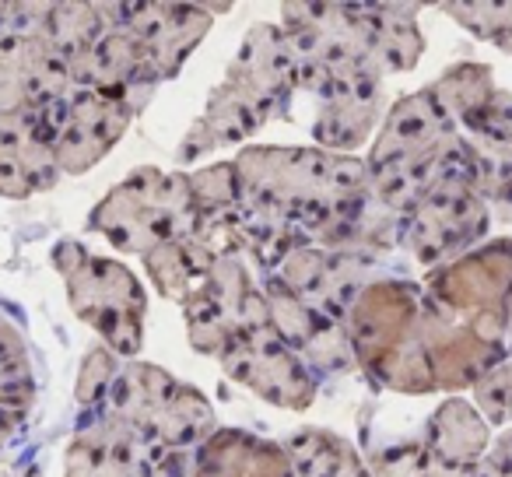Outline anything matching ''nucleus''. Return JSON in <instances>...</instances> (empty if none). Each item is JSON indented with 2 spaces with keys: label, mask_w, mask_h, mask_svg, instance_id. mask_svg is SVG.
Masks as SVG:
<instances>
[{
  "label": "nucleus",
  "mask_w": 512,
  "mask_h": 477,
  "mask_svg": "<svg viewBox=\"0 0 512 477\" xmlns=\"http://www.w3.org/2000/svg\"><path fill=\"white\" fill-rule=\"evenodd\" d=\"M102 407L109 421H120L158 449L204 446L218 432L204 393L137 358L116 372Z\"/></svg>",
  "instance_id": "nucleus-3"
},
{
  "label": "nucleus",
  "mask_w": 512,
  "mask_h": 477,
  "mask_svg": "<svg viewBox=\"0 0 512 477\" xmlns=\"http://www.w3.org/2000/svg\"><path fill=\"white\" fill-rule=\"evenodd\" d=\"M505 351L512 355V295H509V306H505Z\"/></svg>",
  "instance_id": "nucleus-31"
},
{
  "label": "nucleus",
  "mask_w": 512,
  "mask_h": 477,
  "mask_svg": "<svg viewBox=\"0 0 512 477\" xmlns=\"http://www.w3.org/2000/svg\"><path fill=\"white\" fill-rule=\"evenodd\" d=\"M379 102H383V81H362V85L330 95L313 127L320 148L348 155L351 148L369 141V130L379 116Z\"/></svg>",
  "instance_id": "nucleus-17"
},
{
  "label": "nucleus",
  "mask_w": 512,
  "mask_h": 477,
  "mask_svg": "<svg viewBox=\"0 0 512 477\" xmlns=\"http://www.w3.org/2000/svg\"><path fill=\"white\" fill-rule=\"evenodd\" d=\"M299 88L288 39L278 25H253L235 53L228 78L207 99V109L179 144V158L193 162L225 144L246 141L267 120L288 113L292 92Z\"/></svg>",
  "instance_id": "nucleus-2"
},
{
  "label": "nucleus",
  "mask_w": 512,
  "mask_h": 477,
  "mask_svg": "<svg viewBox=\"0 0 512 477\" xmlns=\"http://www.w3.org/2000/svg\"><path fill=\"white\" fill-rule=\"evenodd\" d=\"M488 221V204L477 197L474 186L467 179H446L432 186L411 214L404 243H411L421 264L439 271L477 250V243L488 235Z\"/></svg>",
  "instance_id": "nucleus-9"
},
{
  "label": "nucleus",
  "mask_w": 512,
  "mask_h": 477,
  "mask_svg": "<svg viewBox=\"0 0 512 477\" xmlns=\"http://www.w3.org/2000/svg\"><path fill=\"white\" fill-rule=\"evenodd\" d=\"M71 92V67L39 36H0V116L39 109Z\"/></svg>",
  "instance_id": "nucleus-12"
},
{
  "label": "nucleus",
  "mask_w": 512,
  "mask_h": 477,
  "mask_svg": "<svg viewBox=\"0 0 512 477\" xmlns=\"http://www.w3.org/2000/svg\"><path fill=\"white\" fill-rule=\"evenodd\" d=\"M193 477H295L285 449L249 432L221 428L193 456Z\"/></svg>",
  "instance_id": "nucleus-16"
},
{
  "label": "nucleus",
  "mask_w": 512,
  "mask_h": 477,
  "mask_svg": "<svg viewBox=\"0 0 512 477\" xmlns=\"http://www.w3.org/2000/svg\"><path fill=\"white\" fill-rule=\"evenodd\" d=\"M281 449H285L295 477H337L358 460L351 442H344L334 432H323V428H302Z\"/></svg>",
  "instance_id": "nucleus-22"
},
{
  "label": "nucleus",
  "mask_w": 512,
  "mask_h": 477,
  "mask_svg": "<svg viewBox=\"0 0 512 477\" xmlns=\"http://www.w3.org/2000/svg\"><path fill=\"white\" fill-rule=\"evenodd\" d=\"M32 116L43 127L46 141L53 144L60 172L81 176L92 165H99L109 155V148H116L134 116V106L120 95L71 85V92L32 109Z\"/></svg>",
  "instance_id": "nucleus-7"
},
{
  "label": "nucleus",
  "mask_w": 512,
  "mask_h": 477,
  "mask_svg": "<svg viewBox=\"0 0 512 477\" xmlns=\"http://www.w3.org/2000/svg\"><path fill=\"white\" fill-rule=\"evenodd\" d=\"M109 29H113V25H109V18H102L99 4H50V11H46L36 36L71 67L74 60L85 57Z\"/></svg>",
  "instance_id": "nucleus-20"
},
{
  "label": "nucleus",
  "mask_w": 512,
  "mask_h": 477,
  "mask_svg": "<svg viewBox=\"0 0 512 477\" xmlns=\"http://www.w3.org/2000/svg\"><path fill=\"white\" fill-rule=\"evenodd\" d=\"M432 467V453L425 442H404V446H386L383 453L372 456V477H425Z\"/></svg>",
  "instance_id": "nucleus-28"
},
{
  "label": "nucleus",
  "mask_w": 512,
  "mask_h": 477,
  "mask_svg": "<svg viewBox=\"0 0 512 477\" xmlns=\"http://www.w3.org/2000/svg\"><path fill=\"white\" fill-rule=\"evenodd\" d=\"M442 11L477 39L512 53V4H442Z\"/></svg>",
  "instance_id": "nucleus-24"
},
{
  "label": "nucleus",
  "mask_w": 512,
  "mask_h": 477,
  "mask_svg": "<svg viewBox=\"0 0 512 477\" xmlns=\"http://www.w3.org/2000/svg\"><path fill=\"white\" fill-rule=\"evenodd\" d=\"M190 190H193V204H197L200 218L232 211V207L239 204V172H235V162H218V165H207V169L193 172Z\"/></svg>",
  "instance_id": "nucleus-23"
},
{
  "label": "nucleus",
  "mask_w": 512,
  "mask_h": 477,
  "mask_svg": "<svg viewBox=\"0 0 512 477\" xmlns=\"http://www.w3.org/2000/svg\"><path fill=\"white\" fill-rule=\"evenodd\" d=\"M421 302H425V288L414 281L393 278L372 281L351 302L348 316H344V330H348L355 362L376 383H383L397 355L418 334Z\"/></svg>",
  "instance_id": "nucleus-8"
},
{
  "label": "nucleus",
  "mask_w": 512,
  "mask_h": 477,
  "mask_svg": "<svg viewBox=\"0 0 512 477\" xmlns=\"http://www.w3.org/2000/svg\"><path fill=\"white\" fill-rule=\"evenodd\" d=\"M225 372L253 390L256 397L271 400L278 407L306 411L316 397V383L309 376L306 362L274 334L271 327H260L253 334H242L221 351Z\"/></svg>",
  "instance_id": "nucleus-10"
},
{
  "label": "nucleus",
  "mask_w": 512,
  "mask_h": 477,
  "mask_svg": "<svg viewBox=\"0 0 512 477\" xmlns=\"http://www.w3.org/2000/svg\"><path fill=\"white\" fill-rule=\"evenodd\" d=\"M418 334L425 344L428 365H432L435 390H463L474 386L491 365L502 362L509 351L502 344L488 341L484 334H477L474 327L460 323L456 316L442 313L432 302H421V320Z\"/></svg>",
  "instance_id": "nucleus-11"
},
{
  "label": "nucleus",
  "mask_w": 512,
  "mask_h": 477,
  "mask_svg": "<svg viewBox=\"0 0 512 477\" xmlns=\"http://www.w3.org/2000/svg\"><path fill=\"white\" fill-rule=\"evenodd\" d=\"M211 264L214 260L193 239H169V243H158L155 250L144 253L151 285L158 288L162 299L179 302V306H186L193 292L204 285Z\"/></svg>",
  "instance_id": "nucleus-19"
},
{
  "label": "nucleus",
  "mask_w": 512,
  "mask_h": 477,
  "mask_svg": "<svg viewBox=\"0 0 512 477\" xmlns=\"http://www.w3.org/2000/svg\"><path fill=\"white\" fill-rule=\"evenodd\" d=\"M425 477H477V467H453V463L432 460V467L425 470Z\"/></svg>",
  "instance_id": "nucleus-30"
},
{
  "label": "nucleus",
  "mask_w": 512,
  "mask_h": 477,
  "mask_svg": "<svg viewBox=\"0 0 512 477\" xmlns=\"http://www.w3.org/2000/svg\"><path fill=\"white\" fill-rule=\"evenodd\" d=\"M57 176L60 165L53 144L46 141L32 109L0 116V193L22 200L50 190Z\"/></svg>",
  "instance_id": "nucleus-15"
},
{
  "label": "nucleus",
  "mask_w": 512,
  "mask_h": 477,
  "mask_svg": "<svg viewBox=\"0 0 512 477\" xmlns=\"http://www.w3.org/2000/svg\"><path fill=\"white\" fill-rule=\"evenodd\" d=\"M235 172L239 204L288 221L309 246L369 190L362 158L323 148H246Z\"/></svg>",
  "instance_id": "nucleus-1"
},
{
  "label": "nucleus",
  "mask_w": 512,
  "mask_h": 477,
  "mask_svg": "<svg viewBox=\"0 0 512 477\" xmlns=\"http://www.w3.org/2000/svg\"><path fill=\"white\" fill-rule=\"evenodd\" d=\"M425 446L432 460L453 467H477L491 449V428L474 404L446 400L425 425Z\"/></svg>",
  "instance_id": "nucleus-18"
},
{
  "label": "nucleus",
  "mask_w": 512,
  "mask_h": 477,
  "mask_svg": "<svg viewBox=\"0 0 512 477\" xmlns=\"http://www.w3.org/2000/svg\"><path fill=\"white\" fill-rule=\"evenodd\" d=\"M120 25L141 39L158 71V81H162L176 78L183 60L211 29V15L207 8H190V4H127Z\"/></svg>",
  "instance_id": "nucleus-13"
},
{
  "label": "nucleus",
  "mask_w": 512,
  "mask_h": 477,
  "mask_svg": "<svg viewBox=\"0 0 512 477\" xmlns=\"http://www.w3.org/2000/svg\"><path fill=\"white\" fill-rule=\"evenodd\" d=\"M200 225L190 176L162 169H137L102 200L88 218L92 232H102L123 253L144 257L158 243L190 239Z\"/></svg>",
  "instance_id": "nucleus-4"
},
{
  "label": "nucleus",
  "mask_w": 512,
  "mask_h": 477,
  "mask_svg": "<svg viewBox=\"0 0 512 477\" xmlns=\"http://www.w3.org/2000/svg\"><path fill=\"white\" fill-rule=\"evenodd\" d=\"M299 358H302V362H313L320 372H348L351 365H358L344 323L327 320V316H320V320H316L313 337H309L306 348L299 351Z\"/></svg>",
  "instance_id": "nucleus-25"
},
{
  "label": "nucleus",
  "mask_w": 512,
  "mask_h": 477,
  "mask_svg": "<svg viewBox=\"0 0 512 477\" xmlns=\"http://www.w3.org/2000/svg\"><path fill=\"white\" fill-rule=\"evenodd\" d=\"M477 477H512V428L491 442L484 460L477 463Z\"/></svg>",
  "instance_id": "nucleus-29"
},
{
  "label": "nucleus",
  "mask_w": 512,
  "mask_h": 477,
  "mask_svg": "<svg viewBox=\"0 0 512 477\" xmlns=\"http://www.w3.org/2000/svg\"><path fill=\"white\" fill-rule=\"evenodd\" d=\"M116 372H120V362H116V355L106 344L88 351L85 365H81V376H78V404L99 407L102 400H106L109 386H113Z\"/></svg>",
  "instance_id": "nucleus-27"
},
{
  "label": "nucleus",
  "mask_w": 512,
  "mask_h": 477,
  "mask_svg": "<svg viewBox=\"0 0 512 477\" xmlns=\"http://www.w3.org/2000/svg\"><path fill=\"white\" fill-rule=\"evenodd\" d=\"M428 99L456 123V130H467L484 109L495 99V81H491V67L488 64H456L442 74L439 81L425 88Z\"/></svg>",
  "instance_id": "nucleus-21"
},
{
  "label": "nucleus",
  "mask_w": 512,
  "mask_h": 477,
  "mask_svg": "<svg viewBox=\"0 0 512 477\" xmlns=\"http://www.w3.org/2000/svg\"><path fill=\"white\" fill-rule=\"evenodd\" d=\"M474 407L488 428H505L512 421V358L491 365L474 383Z\"/></svg>",
  "instance_id": "nucleus-26"
},
{
  "label": "nucleus",
  "mask_w": 512,
  "mask_h": 477,
  "mask_svg": "<svg viewBox=\"0 0 512 477\" xmlns=\"http://www.w3.org/2000/svg\"><path fill=\"white\" fill-rule=\"evenodd\" d=\"M421 288L432 306L505 348V306L512 295V239H491V243L477 246L467 257L432 271Z\"/></svg>",
  "instance_id": "nucleus-6"
},
{
  "label": "nucleus",
  "mask_w": 512,
  "mask_h": 477,
  "mask_svg": "<svg viewBox=\"0 0 512 477\" xmlns=\"http://www.w3.org/2000/svg\"><path fill=\"white\" fill-rule=\"evenodd\" d=\"M53 264L67 281V299L78 320H85L106 341L113 355L134 362L144 344V288L123 264L95 257L81 243L64 239L53 250Z\"/></svg>",
  "instance_id": "nucleus-5"
},
{
  "label": "nucleus",
  "mask_w": 512,
  "mask_h": 477,
  "mask_svg": "<svg viewBox=\"0 0 512 477\" xmlns=\"http://www.w3.org/2000/svg\"><path fill=\"white\" fill-rule=\"evenodd\" d=\"M169 449H158L106 414L81 428L67 449V477H141Z\"/></svg>",
  "instance_id": "nucleus-14"
}]
</instances>
